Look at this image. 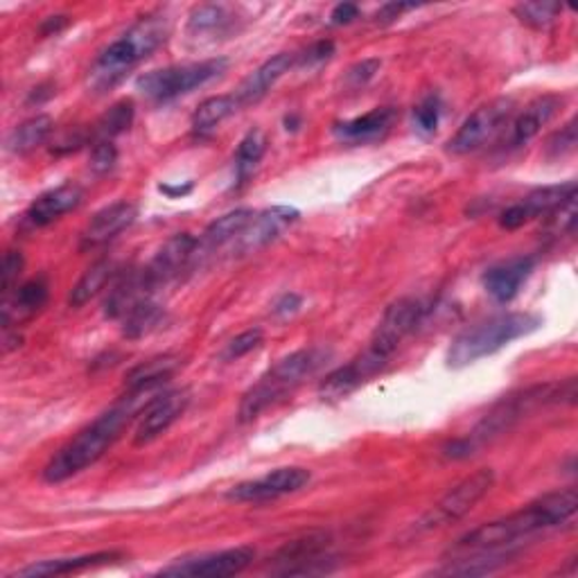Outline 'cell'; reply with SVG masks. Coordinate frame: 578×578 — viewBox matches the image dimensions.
I'll list each match as a JSON object with an SVG mask.
<instances>
[{"label":"cell","mask_w":578,"mask_h":578,"mask_svg":"<svg viewBox=\"0 0 578 578\" xmlns=\"http://www.w3.org/2000/svg\"><path fill=\"white\" fill-rule=\"evenodd\" d=\"M297 67V55L280 52L272 59H267L261 69H255L238 88H236V100L242 107L261 103L265 95Z\"/></svg>","instance_id":"7402d4cb"},{"label":"cell","mask_w":578,"mask_h":578,"mask_svg":"<svg viewBox=\"0 0 578 578\" xmlns=\"http://www.w3.org/2000/svg\"><path fill=\"white\" fill-rule=\"evenodd\" d=\"M561 12H563V5L550 3V0H540V3H520L516 10H513L518 21L531 29L550 27L561 16Z\"/></svg>","instance_id":"8d00e7d4"},{"label":"cell","mask_w":578,"mask_h":578,"mask_svg":"<svg viewBox=\"0 0 578 578\" xmlns=\"http://www.w3.org/2000/svg\"><path fill=\"white\" fill-rule=\"evenodd\" d=\"M333 352L328 348H301L289 352L287 358L276 362L253 387L242 396L238 419L240 423H251L258 419L263 411L280 402L287 394L299 389L301 384L312 377L316 371L328 364Z\"/></svg>","instance_id":"5b68a950"},{"label":"cell","mask_w":578,"mask_h":578,"mask_svg":"<svg viewBox=\"0 0 578 578\" xmlns=\"http://www.w3.org/2000/svg\"><path fill=\"white\" fill-rule=\"evenodd\" d=\"M542 326V316L533 312H506L491 316L459 333L447 350L449 369H466L479 360L495 356L510 341L522 339Z\"/></svg>","instance_id":"8992f818"},{"label":"cell","mask_w":578,"mask_h":578,"mask_svg":"<svg viewBox=\"0 0 578 578\" xmlns=\"http://www.w3.org/2000/svg\"><path fill=\"white\" fill-rule=\"evenodd\" d=\"M578 508V493L574 486L547 493L544 497L527 504L525 508L510 513L506 518L481 525L457 540L453 554H474L510 550L513 544L527 540L535 533L550 531L574 518Z\"/></svg>","instance_id":"7a4b0ae2"},{"label":"cell","mask_w":578,"mask_h":578,"mask_svg":"<svg viewBox=\"0 0 578 578\" xmlns=\"http://www.w3.org/2000/svg\"><path fill=\"white\" fill-rule=\"evenodd\" d=\"M409 10H416V5L413 3H387L377 12V21H382V23L396 21V19H400L402 12H409Z\"/></svg>","instance_id":"7dc6e473"},{"label":"cell","mask_w":578,"mask_h":578,"mask_svg":"<svg viewBox=\"0 0 578 578\" xmlns=\"http://www.w3.org/2000/svg\"><path fill=\"white\" fill-rule=\"evenodd\" d=\"M441 111H443V105H441L438 95H428V98L413 111L416 130H419L421 134H434L441 122Z\"/></svg>","instance_id":"f35d334b"},{"label":"cell","mask_w":578,"mask_h":578,"mask_svg":"<svg viewBox=\"0 0 578 578\" xmlns=\"http://www.w3.org/2000/svg\"><path fill=\"white\" fill-rule=\"evenodd\" d=\"M535 267L533 255H518V258H510L506 263H499L491 267L481 282H484V289L489 297H493L497 303H510L520 294L522 285L531 276Z\"/></svg>","instance_id":"603a6c76"},{"label":"cell","mask_w":578,"mask_h":578,"mask_svg":"<svg viewBox=\"0 0 578 578\" xmlns=\"http://www.w3.org/2000/svg\"><path fill=\"white\" fill-rule=\"evenodd\" d=\"M69 25V16H48L46 23L41 25V35L52 37L59 35V32Z\"/></svg>","instance_id":"c3c4849f"},{"label":"cell","mask_w":578,"mask_h":578,"mask_svg":"<svg viewBox=\"0 0 578 578\" xmlns=\"http://www.w3.org/2000/svg\"><path fill=\"white\" fill-rule=\"evenodd\" d=\"M84 200V190L69 181L61 183L52 190H46L44 195H39L35 202L29 204L25 210V224H29L32 229H44L50 227L52 221H57L61 215H67L75 210Z\"/></svg>","instance_id":"ffe728a7"},{"label":"cell","mask_w":578,"mask_h":578,"mask_svg":"<svg viewBox=\"0 0 578 578\" xmlns=\"http://www.w3.org/2000/svg\"><path fill=\"white\" fill-rule=\"evenodd\" d=\"M513 109H516L513 98H497V100L481 105L474 113H470L463 120L457 134L449 139L447 152H453L457 156H466L489 145L504 130V124L513 116Z\"/></svg>","instance_id":"30bf717a"},{"label":"cell","mask_w":578,"mask_h":578,"mask_svg":"<svg viewBox=\"0 0 578 578\" xmlns=\"http://www.w3.org/2000/svg\"><path fill=\"white\" fill-rule=\"evenodd\" d=\"M493 486H495L493 468H481L472 472L470 477L461 479L455 489H449L428 513H423V516L405 531V535L421 538L425 533H432L436 529L459 522L491 493Z\"/></svg>","instance_id":"52a82bcc"},{"label":"cell","mask_w":578,"mask_h":578,"mask_svg":"<svg viewBox=\"0 0 578 578\" xmlns=\"http://www.w3.org/2000/svg\"><path fill=\"white\" fill-rule=\"evenodd\" d=\"M384 366H387V362H382L366 348L360 358L335 369L333 373L326 375V380H321L318 398L326 400V402L344 400L352 392H358L362 384H366L371 377H375Z\"/></svg>","instance_id":"2e32d148"},{"label":"cell","mask_w":578,"mask_h":578,"mask_svg":"<svg viewBox=\"0 0 578 578\" xmlns=\"http://www.w3.org/2000/svg\"><path fill=\"white\" fill-rule=\"evenodd\" d=\"M356 19H360V8L356 3H339L330 14L333 25H348Z\"/></svg>","instance_id":"bcb514c9"},{"label":"cell","mask_w":578,"mask_h":578,"mask_svg":"<svg viewBox=\"0 0 578 578\" xmlns=\"http://www.w3.org/2000/svg\"><path fill=\"white\" fill-rule=\"evenodd\" d=\"M134 116H136V109H134L132 100L116 103L98 122L93 124V130L88 132L91 143H103V141L113 143L120 134L130 130L132 122H134Z\"/></svg>","instance_id":"e575fe53"},{"label":"cell","mask_w":578,"mask_h":578,"mask_svg":"<svg viewBox=\"0 0 578 578\" xmlns=\"http://www.w3.org/2000/svg\"><path fill=\"white\" fill-rule=\"evenodd\" d=\"M122 556L118 552H98V554H84V556H67V558H50V561H39L32 563L23 569H19L12 576L21 578H41V576H67L73 571H82L88 567L98 565H109L113 561H120Z\"/></svg>","instance_id":"484cf974"},{"label":"cell","mask_w":578,"mask_h":578,"mask_svg":"<svg viewBox=\"0 0 578 578\" xmlns=\"http://www.w3.org/2000/svg\"><path fill=\"white\" fill-rule=\"evenodd\" d=\"M574 197H576V183L574 181L538 188V190L529 192L525 200L508 206L499 215V227L506 231L522 229L525 224H529L538 217H544V215H552L554 210H558L563 204H567Z\"/></svg>","instance_id":"9a60e30c"},{"label":"cell","mask_w":578,"mask_h":578,"mask_svg":"<svg viewBox=\"0 0 578 578\" xmlns=\"http://www.w3.org/2000/svg\"><path fill=\"white\" fill-rule=\"evenodd\" d=\"M330 535L328 533H308L292 542L282 544L276 552L274 574L280 576H314L328 574L335 569V556L330 554Z\"/></svg>","instance_id":"9c48e42d"},{"label":"cell","mask_w":578,"mask_h":578,"mask_svg":"<svg viewBox=\"0 0 578 578\" xmlns=\"http://www.w3.org/2000/svg\"><path fill=\"white\" fill-rule=\"evenodd\" d=\"M333 55H335V44L333 41H316L303 55H297V63H301V67H312V63L326 61Z\"/></svg>","instance_id":"ee69618b"},{"label":"cell","mask_w":578,"mask_h":578,"mask_svg":"<svg viewBox=\"0 0 578 578\" xmlns=\"http://www.w3.org/2000/svg\"><path fill=\"white\" fill-rule=\"evenodd\" d=\"M380 67H382L380 59H364V61L356 63V67L348 69V73H346V84L350 88H362V86H366L375 77V73L380 71Z\"/></svg>","instance_id":"7bdbcfd3"},{"label":"cell","mask_w":578,"mask_h":578,"mask_svg":"<svg viewBox=\"0 0 578 578\" xmlns=\"http://www.w3.org/2000/svg\"><path fill=\"white\" fill-rule=\"evenodd\" d=\"M227 69H229V59L224 57L177 63V67L143 73L136 80V88L152 103H170L217 80Z\"/></svg>","instance_id":"ba28073f"},{"label":"cell","mask_w":578,"mask_h":578,"mask_svg":"<svg viewBox=\"0 0 578 578\" xmlns=\"http://www.w3.org/2000/svg\"><path fill=\"white\" fill-rule=\"evenodd\" d=\"M50 297V285L46 276H37L21 287H16L14 292L3 301V326L5 330L25 324L37 312L44 310Z\"/></svg>","instance_id":"cb8c5ba5"},{"label":"cell","mask_w":578,"mask_h":578,"mask_svg":"<svg viewBox=\"0 0 578 578\" xmlns=\"http://www.w3.org/2000/svg\"><path fill=\"white\" fill-rule=\"evenodd\" d=\"M255 558V550L249 544L224 552H210L200 556H185L164 567L160 576H188V578H224L244 571Z\"/></svg>","instance_id":"5bb4252c"},{"label":"cell","mask_w":578,"mask_h":578,"mask_svg":"<svg viewBox=\"0 0 578 578\" xmlns=\"http://www.w3.org/2000/svg\"><path fill=\"white\" fill-rule=\"evenodd\" d=\"M310 470L301 466H285L267 472L265 477L242 481V484L233 486L227 493V499L231 502H244V504H261V502H274L278 497L299 493L310 484Z\"/></svg>","instance_id":"4fadbf2b"},{"label":"cell","mask_w":578,"mask_h":578,"mask_svg":"<svg viewBox=\"0 0 578 578\" xmlns=\"http://www.w3.org/2000/svg\"><path fill=\"white\" fill-rule=\"evenodd\" d=\"M423 316H425V305L421 299L405 297V299L394 301L387 308V312L382 314L380 324L369 341V350L382 362L389 364L398 346L416 330V326L421 324Z\"/></svg>","instance_id":"8fae6325"},{"label":"cell","mask_w":578,"mask_h":578,"mask_svg":"<svg viewBox=\"0 0 578 578\" xmlns=\"http://www.w3.org/2000/svg\"><path fill=\"white\" fill-rule=\"evenodd\" d=\"M236 111H240V105L236 100V95H213V98L204 100L197 111L192 113V132L197 136H206L217 127L231 118Z\"/></svg>","instance_id":"d6a6232c"},{"label":"cell","mask_w":578,"mask_h":578,"mask_svg":"<svg viewBox=\"0 0 578 578\" xmlns=\"http://www.w3.org/2000/svg\"><path fill=\"white\" fill-rule=\"evenodd\" d=\"M233 14L227 5L221 3H208L200 5L190 12L188 16V35L195 39H206V37H217L227 35L229 27L233 25Z\"/></svg>","instance_id":"4dcf8cb0"},{"label":"cell","mask_w":578,"mask_h":578,"mask_svg":"<svg viewBox=\"0 0 578 578\" xmlns=\"http://www.w3.org/2000/svg\"><path fill=\"white\" fill-rule=\"evenodd\" d=\"M181 358L179 356H158L139 366H134L124 377V389H164V384L179 371Z\"/></svg>","instance_id":"83f0119b"},{"label":"cell","mask_w":578,"mask_h":578,"mask_svg":"<svg viewBox=\"0 0 578 578\" xmlns=\"http://www.w3.org/2000/svg\"><path fill=\"white\" fill-rule=\"evenodd\" d=\"M118 164V147L111 143V141H103V143H93L91 147V172L93 174H107L116 168Z\"/></svg>","instance_id":"60d3db41"},{"label":"cell","mask_w":578,"mask_h":578,"mask_svg":"<svg viewBox=\"0 0 578 578\" xmlns=\"http://www.w3.org/2000/svg\"><path fill=\"white\" fill-rule=\"evenodd\" d=\"M52 130H55V122L50 116L41 113V116L29 118V120L21 122L19 127H14L12 134L8 136V152H12L16 156L32 154L50 139Z\"/></svg>","instance_id":"1f68e13d"},{"label":"cell","mask_w":578,"mask_h":578,"mask_svg":"<svg viewBox=\"0 0 578 578\" xmlns=\"http://www.w3.org/2000/svg\"><path fill=\"white\" fill-rule=\"evenodd\" d=\"M253 215H255V210H251V208H236L227 215L217 217L213 224H208V229L204 231L197 253L202 249L215 251V249H221L224 244L236 242L242 236V231L246 229V224L253 219Z\"/></svg>","instance_id":"f1b7e54d"},{"label":"cell","mask_w":578,"mask_h":578,"mask_svg":"<svg viewBox=\"0 0 578 578\" xmlns=\"http://www.w3.org/2000/svg\"><path fill=\"white\" fill-rule=\"evenodd\" d=\"M297 124H299V116H287V118H285V127H287V130H292V132L299 130Z\"/></svg>","instance_id":"f907efd6"},{"label":"cell","mask_w":578,"mask_h":578,"mask_svg":"<svg viewBox=\"0 0 578 578\" xmlns=\"http://www.w3.org/2000/svg\"><path fill=\"white\" fill-rule=\"evenodd\" d=\"M563 105H565V98H561V95H554V93L542 95V98L527 105V109L510 122L506 145L510 149L529 145L542 132V127L554 120V116L563 109Z\"/></svg>","instance_id":"44dd1931"},{"label":"cell","mask_w":578,"mask_h":578,"mask_svg":"<svg viewBox=\"0 0 578 578\" xmlns=\"http://www.w3.org/2000/svg\"><path fill=\"white\" fill-rule=\"evenodd\" d=\"M170 37V23L160 14H147L120 39L109 44L88 71V88L105 93L118 86L136 67L152 57Z\"/></svg>","instance_id":"277c9868"},{"label":"cell","mask_w":578,"mask_h":578,"mask_svg":"<svg viewBox=\"0 0 578 578\" xmlns=\"http://www.w3.org/2000/svg\"><path fill=\"white\" fill-rule=\"evenodd\" d=\"M576 143H578L576 118H571L547 141V147H544V152H547V158H563L576 149Z\"/></svg>","instance_id":"ab89813d"},{"label":"cell","mask_w":578,"mask_h":578,"mask_svg":"<svg viewBox=\"0 0 578 578\" xmlns=\"http://www.w3.org/2000/svg\"><path fill=\"white\" fill-rule=\"evenodd\" d=\"M190 405V392L188 389H174L168 394H158L149 407L143 411V419L139 423V430L134 434L136 445H147L164 436L179 419L185 413Z\"/></svg>","instance_id":"ac0fdd59"},{"label":"cell","mask_w":578,"mask_h":578,"mask_svg":"<svg viewBox=\"0 0 578 578\" xmlns=\"http://www.w3.org/2000/svg\"><path fill=\"white\" fill-rule=\"evenodd\" d=\"M158 190L160 192H166V195L168 197H183V195H188V192L192 190V185H185V188H181V185H158Z\"/></svg>","instance_id":"681fc988"},{"label":"cell","mask_w":578,"mask_h":578,"mask_svg":"<svg viewBox=\"0 0 578 578\" xmlns=\"http://www.w3.org/2000/svg\"><path fill=\"white\" fill-rule=\"evenodd\" d=\"M139 217V208L132 202H116L105 206L103 210L95 213L91 217V221L86 224V229L82 231V240H80V249L88 251V249H98L107 242H111L113 238H118L122 231H127L132 227Z\"/></svg>","instance_id":"d6986e66"},{"label":"cell","mask_w":578,"mask_h":578,"mask_svg":"<svg viewBox=\"0 0 578 578\" xmlns=\"http://www.w3.org/2000/svg\"><path fill=\"white\" fill-rule=\"evenodd\" d=\"M301 303H303V299L299 297V294H294V292H285L276 303H274V314L276 316H280V318H287V316H292V314H297L299 312V308H301Z\"/></svg>","instance_id":"f6af8a7d"},{"label":"cell","mask_w":578,"mask_h":578,"mask_svg":"<svg viewBox=\"0 0 578 578\" xmlns=\"http://www.w3.org/2000/svg\"><path fill=\"white\" fill-rule=\"evenodd\" d=\"M396 116V109L380 107L360 118L337 122L333 127V134L344 143H371L392 130Z\"/></svg>","instance_id":"d4e9b609"},{"label":"cell","mask_w":578,"mask_h":578,"mask_svg":"<svg viewBox=\"0 0 578 578\" xmlns=\"http://www.w3.org/2000/svg\"><path fill=\"white\" fill-rule=\"evenodd\" d=\"M574 402H576V377L535 384V387H529L520 394H510L502 398L468 436L447 443L443 447V455L455 461L468 459L479 447H484L493 438L508 432L513 425L527 419L529 413L547 405H574Z\"/></svg>","instance_id":"3957f363"},{"label":"cell","mask_w":578,"mask_h":578,"mask_svg":"<svg viewBox=\"0 0 578 578\" xmlns=\"http://www.w3.org/2000/svg\"><path fill=\"white\" fill-rule=\"evenodd\" d=\"M263 339H265V335L261 328L244 330L238 337H233L227 346H224V350L219 352V358H221V362H238V360L246 358L249 352H253L255 348H261Z\"/></svg>","instance_id":"74e56055"},{"label":"cell","mask_w":578,"mask_h":578,"mask_svg":"<svg viewBox=\"0 0 578 578\" xmlns=\"http://www.w3.org/2000/svg\"><path fill=\"white\" fill-rule=\"evenodd\" d=\"M25 261L21 251H8L3 258V272H0V278H3V297L8 299L14 289L19 287V276L23 274Z\"/></svg>","instance_id":"b9f144b4"},{"label":"cell","mask_w":578,"mask_h":578,"mask_svg":"<svg viewBox=\"0 0 578 578\" xmlns=\"http://www.w3.org/2000/svg\"><path fill=\"white\" fill-rule=\"evenodd\" d=\"M197 249L200 240L190 233H177L160 244L154 258L141 269L147 292L154 294L156 289L177 280L190 267L192 258L197 255Z\"/></svg>","instance_id":"7c38bea8"},{"label":"cell","mask_w":578,"mask_h":578,"mask_svg":"<svg viewBox=\"0 0 578 578\" xmlns=\"http://www.w3.org/2000/svg\"><path fill=\"white\" fill-rule=\"evenodd\" d=\"M166 318V310L156 303L152 297L136 303L122 318V335L127 339H143L152 335Z\"/></svg>","instance_id":"836d02e7"},{"label":"cell","mask_w":578,"mask_h":578,"mask_svg":"<svg viewBox=\"0 0 578 578\" xmlns=\"http://www.w3.org/2000/svg\"><path fill=\"white\" fill-rule=\"evenodd\" d=\"M301 213L292 206H272L255 213L242 236L236 240L238 253H255L278 240L289 227H294Z\"/></svg>","instance_id":"e0dca14e"},{"label":"cell","mask_w":578,"mask_h":578,"mask_svg":"<svg viewBox=\"0 0 578 578\" xmlns=\"http://www.w3.org/2000/svg\"><path fill=\"white\" fill-rule=\"evenodd\" d=\"M265 152H267V136L261 130L249 132L240 141V145L236 149V177H238V183H246V179L253 174V170L258 168Z\"/></svg>","instance_id":"d590c367"},{"label":"cell","mask_w":578,"mask_h":578,"mask_svg":"<svg viewBox=\"0 0 578 578\" xmlns=\"http://www.w3.org/2000/svg\"><path fill=\"white\" fill-rule=\"evenodd\" d=\"M158 392L160 389L149 387L127 392V396L118 405L98 416V419L59 449L44 468V481H48V484H61V481L98 463L109 453V447L120 438L122 430L136 419V413L149 407Z\"/></svg>","instance_id":"6da1fadb"},{"label":"cell","mask_w":578,"mask_h":578,"mask_svg":"<svg viewBox=\"0 0 578 578\" xmlns=\"http://www.w3.org/2000/svg\"><path fill=\"white\" fill-rule=\"evenodd\" d=\"M118 278V263L113 258H103L95 265H91L84 276L73 285L69 294V305L71 308H82L91 299L98 297L103 289Z\"/></svg>","instance_id":"f546056e"},{"label":"cell","mask_w":578,"mask_h":578,"mask_svg":"<svg viewBox=\"0 0 578 578\" xmlns=\"http://www.w3.org/2000/svg\"><path fill=\"white\" fill-rule=\"evenodd\" d=\"M147 297H152V294L147 292V287L143 282L141 269L122 272V274H118V278L113 280V287L109 289V297L105 303V316L122 321L127 312H130L136 303H141Z\"/></svg>","instance_id":"4316f807"}]
</instances>
